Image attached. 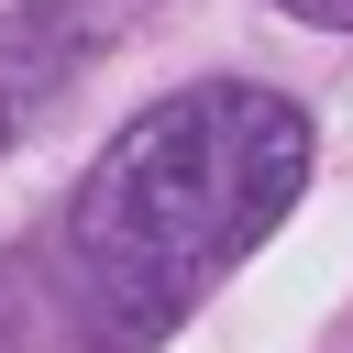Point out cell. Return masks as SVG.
<instances>
[{"label":"cell","instance_id":"cell-2","mask_svg":"<svg viewBox=\"0 0 353 353\" xmlns=\"http://www.w3.org/2000/svg\"><path fill=\"white\" fill-rule=\"evenodd\" d=\"M110 22H121V0H22L0 22V143H22L77 88V66L110 44Z\"/></svg>","mask_w":353,"mask_h":353},{"label":"cell","instance_id":"cell-3","mask_svg":"<svg viewBox=\"0 0 353 353\" xmlns=\"http://www.w3.org/2000/svg\"><path fill=\"white\" fill-rule=\"evenodd\" d=\"M287 22H320V33H353V0H276Z\"/></svg>","mask_w":353,"mask_h":353},{"label":"cell","instance_id":"cell-1","mask_svg":"<svg viewBox=\"0 0 353 353\" xmlns=\"http://www.w3.org/2000/svg\"><path fill=\"white\" fill-rule=\"evenodd\" d=\"M309 188V110L210 77L154 99L66 199V276L99 353H154Z\"/></svg>","mask_w":353,"mask_h":353}]
</instances>
